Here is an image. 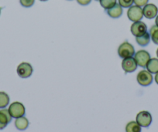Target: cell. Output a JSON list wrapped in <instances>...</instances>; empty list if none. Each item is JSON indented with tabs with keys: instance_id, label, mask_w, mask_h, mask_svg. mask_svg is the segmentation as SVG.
I'll use <instances>...</instances> for the list:
<instances>
[{
	"instance_id": "4316f807",
	"label": "cell",
	"mask_w": 158,
	"mask_h": 132,
	"mask_svg": "<svg viewBox=\"0 0 158 132\" xmlns=\"http://www.w3.org/2000/svg\"><path fill=\"white\" fill-rule=\"evenodd\" d=\"M40 1H41V2H46L48 0H40Z\"/></svg>"
},
{
	"instance_id": "484cf974",
	"label": "cell",
	"mask_w": 158,
	"mask_h": 132,
	"mask_svg": "<svg viewBox=\"0 0 158 132\" xmlns=\"http://www.w3.org/2000/svg\"><path fill=\"white\" fill-rule=\"evenodd\" d=\"M156 57H157V58H158V49L156 50Z\"/></svg>"
},
{
	"instance_id": "5bb4252c",
	"label": "cell",
	"mask_w": 158,
	"mask_h": 132,
	"mask_svg": "<svg viewBox=\"0 0 158 132\" xmlns=\"http://www.w3.org/2000/svg\"><path fill=\"white\" fill-rule=\"evenodd\" d=\"M146 68L147 70H148L152 74H156V73H158V58H150L146 66Z\"/></svg>"
},
{
	"instance_id": "2e32d148",
	"label": "cell",
	"mask_w": 158,
	"mask_h": 132,
	"mask_svg": "<svg viewBox=\"0 0 158 132\" xmlns=\"http://www.w3.org/2000/svg\"><path fill=\"white\" fill-rule=\"evenodd\" d=\"M126 132H141V126L136 121H130L126 126Z\"/></svg>"
},
{
	"instance_id": "7402d4cb",
	"label": "cell",
	"mask_w": 158,
	"mask_h": 132,
	"mask_svg": "<svg viewBox=\"0 0 158 132\" xmlns=\"http://www.w3.org/2000/svg\"><path fill=\"white\" fill-rule=\"evenodd\" d=\"M149 0H133V3L139 7H143L144 6L148 3Z\"/></svg>"
},
{
	"instance_id": "cb8c5ba5",
	"label": "cell",
	"mask_w": 158,
	"mask_h": 132,
	"mask_svg": "<svg viewBox=\"0 0 158 132\" xmlns=\"http://www.w3.org/2000/svg\"><path fill=\"white\" fill-rule=\"evenodd\" d=\"M154 80H155V82H156V83L158 84V73H156V75H155Z\"/></svg>"
},
{
	"instance_id": "30bf717a",
	"label": "cell",
	"mask_w": 158,
	"mask_h": 132,
	"mask_svg": "<svg viewBox=\"0 0 158 132\" xmlns=\"http://www.w3.org/2000/svg\"><path fill=\"white\" fill-rule=\"evenodd\" d=\"M158 8L154 5V4L147 3V5L144 6L143 8V14L147 19H152L157 16Z\"/></svg>"
},
{
	"instance_id": "e0dca14e",
	"label": "cell",
	"mask_w": 158,
	"mask_h": 132,
	"mask_svg": "<svg viewBox=\"0 0 158 132\" xmlns=\"http://www.w3.org/2000/svg\"><path fill=\"white\" fill-rule=\"evenodd\" d=\"M10 103V97L6 93L0 91V108H5Z\"/></svg>"
},
{
	"instance_id": "ffe728a7",
	"label": "cell",
	"mask_w": 158,
	"mask_h": 132,
	"mask_svg": "<svg viewBox=\"0 0 158 132\" xmlns=\"http://www.w3.org/2000/svg\"><path fill=\"white\" fill-rule=\"evenodd\" d=\"M118 2L123 8H130L133 4V0H118Z\"/></svg>"
},
{
	"instance_id": "7a4b0ae2",
	"label": "cell",
	"mask_w": 158,
	"mask_h": 132,
	"mask_svg": "<svg viewBox=\"0 0 158 132\" xmlns=\"http://www.w3.org/2000/svg\"><path fill=\"white\" fill-rule=\"evenodd\" d=\"M9 112H10V115L12 118H18L20 117L24 116L25 114V107L23 104L20 102H13L9 107Z\"/></svg>"
},
{
	"instance_id": "8992f818",
	"label": "cell",
	"mask_w": 158,
	"mask_h": 132,
	"mask_svg": "<svg viewBox=\"0 0 158 132\" xmlns=\"http://www.w3.org/2000/svg\"><path fill=\"white\" fill-rule=\"evenodd\" d=\"M133 57H134L138 66H141V67H146L147 63L150 60V54L147 50H144L137 51L134 54Z\"/></svg>"
},
{
	"instance_id": "d6986e66",
	"label": "cell",
	"mask_w": 158,
	"mask_h": 132,
	"mask_svg": "<svg viewBox=\"0 0 158 132\" xmlns=\"http://www.w3.org/2000/svg\"><path fill=\"white\" fill-rule=\"evenodd\" d=\"M116 2L117 0H100L99 1L100 5L106 10H109V9L114 6L116 4Z\"/></svg>"
},
{
	"instance_id": "7c38bea8",
	"label": "cell",
	"mask_w": 158,
	"mask_h": 132,
	"mask_svg": "<svg viewBox=\"0 0 158 132\" xmlns=\"http://www.w3.org/2000/svg\"><path fill=\"white\" fill-rule=\"evenodd\" d=\"M106 13H107L108 16H110L111 18L117 19V18H119L122 16L123 13V7L119 4L116 3L112 8L106 10Z\"/></svg>"
},
{
	"instance_id": "9c48e42d",
	"label": "cell",
	"mask_w": 158,
	"mask_h": 132,
	"mask_svg": "<svg viewBox=\"0 0 158 132\" xmlns=\"http://www.w3.org/2000/svg\"><path fill=\"white\" fill-rule=\"evenodd\" d=\"M138 65L135 60L134 57H129V58L123 59L122 61L123 70L125 73H133L137 68Z\"/></svg>"
},
{
	"instance_id": "3957f363",
	"label": "cell",
	"mask_w": 158,
	"mask_h": 132,
	"mask_svg": "<svg viewBox=\"0 0 158 132\" xmlns=\"http://www.w3.org/2000/svg\"><path fill=\"white\" fill-rule=\"evenodd\" d=\"M127 17L129 18L130 21L133 22L141 21V19L143 17V9L136 5L132 6L129 8L128 11H127Z\"/></svg>"
},
{
	"instance_id": "8fae6325",
	"label": "cell",
	"mask_w": 158,
	"mask_h": 132,
	"mask_svg": "<svg viewBox=\"0 0 158 132\" xmlns=\"http://www.w3.org/2000/svg\"><path fill=\"white\" fill-rule=\"evenodd\" d=\"M12 116L10 115L9 110L2 109L0 110V130L5 128L9 123L11 122Z\"/></svg>"
},
{
	"instance_id": "9a60e30c",
	"label": "cell",
	"mask_w": 158,
	"mask_h": 132,
	"mask_svg": "<svg viewBox=\"0 0 158 132\" xmlns=\"http://www.w3.org/2000/svg\"><path fill=\"white\" fill-rule=\"evenodd\" d=\"M150 35L149 33H144L143 35L142 36H136V41L137 42L138 45L141 46H147L150 42Z\"/></svg>"
},
{
	"instance_id": "6da1fadb",
	"label": "cell",
	"mask_w": 158,
	"mask_h": 132,
	"mask_svg": "<svg viewBox=\"0 0 158 132\" xmlns=\"http://www.w3.org/2000/svg\"><path fill=\"white\" fill-rule=\"evenodd\" d=\"M118 54L122 59L133 57L135 54L133 46L129 42H124L118 48Z\"/></svg>"
},
{
	"instance_id": "f546056e",
	"label": "cell",
	"mask_w": 158,
	"mask_h": 132,
	"mask_svg": "<svg viewBox=\"0 0 158 132\" xmlns=\"http://www.w3.org/2000/svg\"><path fill=\"white\" fill-rule=\"evenodd\" d=\"M68 1H71V0H68Z\"/></svg>"
},
{
	"instance_id": "5b68a950",
	"label": "cell",
	"mask_w": 158,
	"mask_h": 132,
	"mask_svg": "<svg viewBox=\"0 0 158 132\" xmlns=\"http://www.w3.org/2000/svg\"><path fill=\"white\" fill-rule=\"evenodd\" d=\"M136 121L143 127H147L151 124L152 123V116L150 112L147 110H143L139 112L136 115Z\"/></svg>"
},
{
	"instance_id": "d4e9b609",
	"label": "cell",
	"mask_w": 158,
	"mask_h": 132,
	"mask_svg": "<svg viewBox=\"0 0 158 132\" xmlns=\"http://www.w3.org/2000/svg\"><path fill=\"white\" fill-rule=\"evenodd\" d=\"M155 24L156 26H158V15L156 16V19H155Z\"/></svg>"
},
{
	"instance_id": "4fadbf2b",
	"label": "cell",
	"mask_w": 158,
	"mask_h": 132,
	"mask_svg": "<svg viewBox=\"0 0 158 132\" xmlns=\"http://www.w3.org/2000/svg\"><path fill=\"white\" fill-rule=\"evenodd\" d=\"M15 126L19 130H24L28 127L29 121L24 116L16 118L15 121Z\"/></svg>"
},
{
	"instance_id": "ac0fdd59",
	"label": "cell",
	"mask_w": 158,
	"mask_h": 132,
	"mask_svg": "<svg viewBox=\"0 0 158 132\" xmlns=\"http://www.w3.org/2000/svg\"><path fill=\"white\" fill-rule=\"evenodd\" d=\"M150 33V38H151L153 43L158 45V26H156V25L153 26L150 28V33Z\"/></svg>"
},
{
	"instance_id": "ba28073f",
	"label": "cell",
	"mask_w": 158,
	"mask_h": 132,
	"mask_svg": "<svg viewBox=\"0 0 158 132\" xmlns=\"http://www.w3.org/2000/svg\"><path fill=\"white\" fill-rule=\"evenodd\" d=\"M130 31L134 36H139L147 32V26L142 21L134 22L130 27Z\"/></svg>"
},
{
	"instance_id": "83f0119b",
	"label": "cell",
	"mask_w": 158,
	"mask_h": 132,
	"mask_svg": "<svg viewBox=\"0 0 158 132\" xmlns=\"http://www.w3.org/2000/svg\"><path fill=\"white\" fill-rule=\"evenodd\" d=\"M0 14H1V8H0Z\"/></svg>"
},
{
	"instance_id": "277c9868",
	"label": "cell",
	"mask_w": 158,
	"mask_h": 132,
	"mask_svg": "<svg viewBox=\"0 0 158 132\" xmlns=\"http://www.w3.org/2000/svg\"><path fill=\"white\" fill-rule=\"evenodd\" d=\"M136 80L138 83L143 86H147L150 85L153 82V76L147 70H143L139 71L136 77Z\"/></svg>"
},
{
	"instance_id": "44dd1931",
	"label": "cell",
	"mask_w": 158,
	"mask_h": 132,
	"mask_svg": "<svg viewBox=\"0 0 158 132\" xmlns=\"http://www.w3.org/2000/svg\"><path fill=\"white\" fill-rule=\"evenodd\" d=\"M21 6L25 8H30L34 4L35 0H19Z\"/></svg>"
},
{
	"instance_id": "f1b7e54d",
	"label": "cell",
	"mask_w": 158,
	"mask_h": 132,
	"mask_svg": "<svg viewBox=\"0 0 158 132\" xmlns=\"http://www.w3.org/2000/svg\"><path fill=\"white\" fill-rule=\"evenodd\" d=\"M95 1H100V0H95Z\"/></svg>"
},
{
	"instance_id": "52a82bcc",
	"label": "cell",
	"mask_w": 158,
	"mask_h": 132,
	"mask_svg": "<svg viewBox=\"0 0 158 132\" xmlns=\"http://www.w3.org/2000/svg\"><path fill=\"white\" fill-rule=\"evenodd\" d=\"M33 67L30 65V63H26V62H23V63H19V66H17V69H16L17 74L21 78H28V77H30L33 74Z\"/></svg>"
},
{
	"instance_id": "603a6c76",
	"label": "cell",
	"mask_w": 158,
	"mask_h": 132,
	"mask_svg": "<svg viewBox=\"0 0 158 132\" xmlns=\"http://www.w3.org/2000/svg\"><path fill=\"white\" fill-rule=\"evenodd\" d=\"M77 2L81 6H87L92 2V0H77Z\"/></svg>"
}]
</instances>
